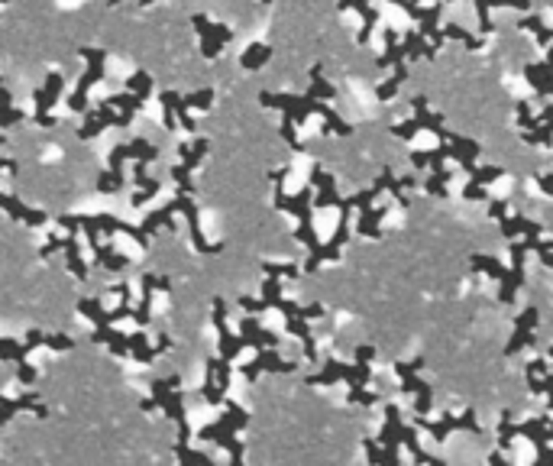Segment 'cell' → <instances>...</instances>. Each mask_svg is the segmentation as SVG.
<instances>
[{"label":"cell","instance_id":"obj_14","mask_svg":"<svg viewBox=\"0 0 553 466\" xmlns=\"http://www.w3.org/2000/svg\"><path fill=\"white\" fill-rule=\"evenodd\" d=\"M127 91H133V94H139L146 101V94L152 91V78L146 72H136L133 78H127Z\"/></svg>","mask_w":553,"mask_h":466},{"label":"cell","instance_id":"obj_4","mask_svg":"<svg viewBox=\"0 0 553 466\" xmlns=\"http://www.w3.org/2000/svg\"><path fill=\"white\" fill-rule=\"evenodd\" d=\"M62 85H65L62 72H49L45 85L32 94V101H36V123H39V127H55L52 104L59 101V94H62Z\"/></svg>","mask_w":553,"mask_h":466},{"label":"cell","instance_id":"obj_8","mask_svg":"<svg viewBox=\"0 0 553 466\" xmlns=\"http://www.w3.org/2000/svg\"><path fill=\"white\" fill-rule=\"evenodd\" d=\"M528 81H531L541 94L553 91V65L543 62V65H528Z\"/></svg>","mask_w":553,"mask_h":466},{"label":"cell","instance_id":"obj_2","mask_svg":"<svg viewBox=\"0 0 553 466\" xmlns=\"http://www.w3.org/2000/svg\"><path fill=\"white\" fill-rule=\"evenodd\" d=\"M81 55H85V74H81V81H78V88L68 94V110L72 114H85L87 110V91H91V85H97L101 78H104V52L101 49H81Z\"/></svg>","mask_w":553,"mask_h":466},{"label":"cell","instance_id":"obj_15","mask_svg":"<svg viewBox=\"0 0 553 466\" xmlns=\"http://www.w3.org/2000/svg\"><path fill=\"white\" fill-rule=\"evenodd\" d=\"M211 101H213V91H211V88H204V91H194V94L185 97V104H188V107H201V110H207V107H211Z\"/></svg>","mask_w":553,"mask_h":466},{"label":"cell","instance_id":"obj_20","mask_svg":"<svg viewBox=\"0 0 553 466\" xmlns=\"http://www.w3.org/2000/svg\"><path fill=\"white\" fill-rule=\"evenodd\" d=\"M440 3H453V0H440Z\"/></svg>","mask_w":553,"mask_h":466},{"label":"cell","instance_id":"obj_17","mask_svg":"<svg viewBox=\"0 0 553 466\" xmlns=\"http://www.w3.org/2000/svg\"><path fill=\"white\" fill-rule=\"evenodd\" d=\"M537 43H541V45L553 43V30H547V26H543V30H541V32H537Z\"/></svg>","mask_w":553,"mask_h":466},{"label":"cell","instance_id":"obj_19","mask_svg":"<svg viewBox=\"0 0 553 466\" xmlns=\"http://www.w3.org/2000/svg\"><path fill=\"white\" fill-rule=\"evenodd\" d=\"M388 3H398V7H401V3H404V0H388Z\"/></svg>","mask_w":553,"mask_h":466},{"label":"cell","instance_id":"obj_7","mask_svg":"<svg viewBox=\"0 0 553 466\" xmlns=\"http://www.w3.org/2000/svg\"><path fill=\"white\" fill-rule=\"evenodd\" d=\"M401 49H404V55H408V59H434V55H437V45L424 43V36H421V32H408Z\"/></svg>","mask_w":553,"mask_h":466},{"label":"cell","instance_id":"obj_13","mask_svg":"<svg viewBox=\"0 0 553 466\" xmlns=\"http://www.w3.org/2000/svg\"><path fill=\"white\" fill-rule=\"evenodd\" d=\"M404 78H408V68H404V62H401V65H395V74L388 78V81H385V85H379V97H382V101H388V97H392L395 91L401 88Z\"/></svg>","mask_w":553,"mask_h":466},{"label":"cell","instance_id":"obj_9","mask_svg":"<svg viewBox=\"0 0 553 466\" xmlns=\"http://www.w3.org/2000/svg\"><path fill=\"white\" fill-rule=\"evenodd\" d=\"M401 59H404V49L398 45V32L385 30V55L375 65H379V68H388V65H401Z\"/></svg>","mask_w":553,"mask_h":466},{"label":"cell","instance_id":"obj_18","mask_svg":"<svg viewBox=\"0 0 553 466\" xmlns=\"http://www.w3.org/2000/svg\"><path fill=\"white\" fill-rule=\"evenodd\" d=\"M547 62H550V65H553V49H550V55H547Z\"/></svg>","mask_w":553,"mask_h":466},{"label":"cell","instance_id":"obj_6","mask_svg":"<svg viewBox=\"0 0 553 466\" xmlns=\"http://www.w3.org/2000/svg\"><path fill=\"white\" fill-rule=\"evenodd\" d=\"M17 412H36V414H45L39 395H20V398H0V424L10 421Z\"/></svg>","mask_w":553,"mask_h":466},{"label":"cell","instance_id":"obj_21","mask_svg":"<svg viewBox=\"0 0 553 466\" xmlns=\"http://www.w3.org/2000/svg\"><path fill=\"white\" fill-rule=\"evenodd\" d=\"M0 3H7V0H0Z\"/></svg>","mask_w":553,"mask_h":466},{"label":"cell","instance_id":"obj_5","mask_svg":"<svg viewBox=\"0 0 553 466\" xmlns=\"http://www.w3.org/2000/svg\"><path fill=\"white\" fill-rule=\"evenodd\" d=\"M0 207L10 214L13 221H23V223H30V227H39V223L49 221V214L45 211H32V207H23L13 194H7V191H0Z\"/></svg>","mask_w":553,"mask_h":466},{"label":"cell","instance_id":"obj_11","mask_svg":"<svg viewBox=\"0 0 553 466\" xmlns=\"http://www.w3.org/2000/svg\"><path fill=\"white\" fill-rule=\"evenodd\" d=\"M440 7L444 3H434V7H427L424 10V20H421V36H430L434 43H440L444 36H440V30H437V20H440Z\"/></svg>","mask_w":553,"mask_h":466},{"label":"cell","instance_id":"obj_3","mask_svg":"<svg viewBox=\"0 0 553 466\" xmlns=\"http://www.w3.org/2000/svg\"><path fill=\"white\" fill-rule=\"evenodd\" d=\"M194 30H198V36H201V52L204 59H217L220 55V49H224V43H230L233 39V30L230 26H213L204 13H194L191 17Z\"/></svg>","mask_w":553,"mask_h":466},{"label":"cell","instance_id":"obj_12","mask_svg":"<svg viewBox=\"0 0 553 466\" xmlns=\"http://www.w3.org/2000/svg\"><path fill=\"white\" fill-rule=\"evenodd\" d=\"M440 36H444V39H459L466 49H479V45H482L476 36H469V32L463 30V26H457V23H447V26L440 30Z\"/></svg>","mask_w":553,"mask_h":466},{"label":"cell","instance_id":"obj_1","mask_svg":"<svg viewBox=\"0 0 553 466\" xmlns=\"http://www.w3.org/2000/svg\"><path fill=\"white\" fill-rule=\"evenodd\" d=\"M159 156V149L146 143V139H133V143H120L110 152V172H101V181L97 188L101 191H120L123 188V162L127 159H139V162H152Z\"/></svg>","mask_w":553,"mask_h":466},{"label":"cell","instance_id":"obj_16","mask_svg":"<svg viewBox=\"0 0 553 466\" xmlns=\"http://www.w3.org/2000/svg\"><path fill=\"white\" fill-rule=\"evenodd\" d=\"M521 30H531V32H541L543 30V23L537 20V17H524L521 20Z\"/></svg>","mask_w":553,"mask_h":466},{"label":"cell","instance_id":"obj_10","mask_svg":"<svg viewBox=\"0 0 553 466\" xmlns=\"http://www.w3.org/2000/svg\"><path fill=\"white\" fill-rule=\"evenodd\" d=\"M269 55H272V49H269L266 43H253V45H249V49L243 52L240 65H243V68H249V72H255V68H262V65L269 62Z\"/></svg>","mask_w":553,"mask_h":466}]
</instances>
